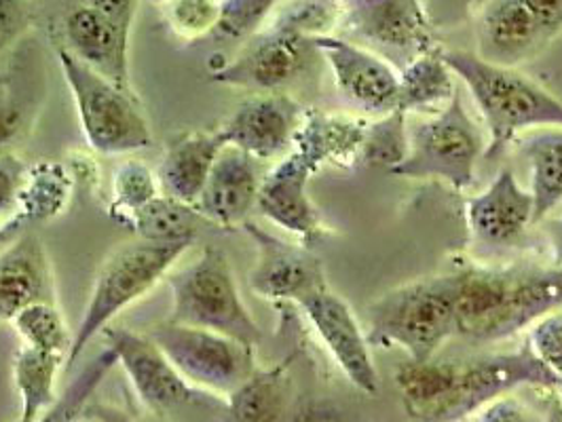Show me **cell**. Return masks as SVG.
Masks as SVG:
<instances>
[{
	"instance_id": "cell-1",
	"label": "cell",
	"mask_w": 562,
	"mask_h": 422,
	"mask_svg": "<svg viewBox=\"0 0 562 422\" xmlns=\"http://www.w3.org/2000/svg\"><path fill=\"white\" fill-rule=\"evenodd\" d=\"M402 403L419 422H457L509 389L561 383L533 353L474 362H408L395 372Z\"/></svg>"
},
{
	"instance_id": "cell-2",
	"label": "cell",
	"mask_w": 562,
	"mask_h": 422,
	"mask_svg": "<svg viewBox=\"0 0 562 422\" xmlns=\"http://www.w3.org/2000/svg\"><path fill=\"white\" fill-rule=\"evenodd\" d=\"M562 305V271L457 275L454 332L502 340Z\"/></svg>"
},
{
	"instance_id": "cell-3",
	"label": "cell",
	"mask_w": 562,
	"mask_h": 422,
	"mask_svg": "<svg viewBox=\"0 0 562 422\" xmlns=\"http://www.w3.org/2000/svg\"><path fill=\"white\" fill-rule=\"evenodd\" d=\"M452 75L468 84L491 134L486 159L497 157L520 132L562 127V102L512 66L468 52H442Z\"/></svg>"
},
{
	"instance_id": "cell-4",
	"label": "cell",
	"mask_w": 562,
	"mask_h": 422,
	"mask_svg": "<svg viewBox=\"0 0 562 422\" xmlns=\"http://www.w3.org/2000/svg\"><path fill=\"white\" fill-rule=\"evenodd\" d=\"M193 241H134L119 246L102 262L89 305L85 309L81 326L72 337V346L66 355L68 367L75 366L83 355L85 346L95 334L104 332L109 323L123 309L140 300L146 292H150L161 277L173 266V262L189 250Z\"/></svg>"
},
{
	"instance_id": "cell-5",
	"label": "cell",
	"mask_w": 562,
	"mask_h": 422,
	"mask_svg": "<svg viewBox=\"0 0 562 422\" xmlns=\"http://www.w3.org/2000/svg\"><path fill=\"white\" fill-rule=\"evenodd\" d=\"M457 277H440L400 287L370 310L366 340L379 346H402L411 362H429L454 334Z\"/></svg>"
},
{
	"instance_id": "cell-6",
	"label": "cell",
	"mask_w": 562,
	"mask_h": 422,
	"mask_svg": "<svg viewBox=\"0 0 562 422\" xmlns=\"http://www.w3.org/2000/svg\"><path fill=\"white\" fill-rule=\"evenodd\" d=\"M169 287L173 296L169 321L212 330L252 349L260 340V328L239 296L223 250L205 248L198 262L169 277Z\"/></svg>"
},
{
	"instance_id": "cell-7",
	"label": "cell",
	"mask_w": 562,
	"mask_h": 422,
	"mask_svg": "<svg viewBox=\"0 0 562 422\" xmlns=\"http://www.w3.org/2000/svg\"><path fill=\"white\" fill-rule=\"evenodd\" d=\"M57 57L72 91L85 138L95 152L127 155L153 144L148 121L132 91L106 81L64 47Z\"/></svg>"
},
{
	"instance_id": "cell-8",
	"label": "cell",
	"mask_w": 562,
	"mask_h": 422,
	"mask_svg": "<svg viewBox=\"0 0 562 422\" xmlns=\"http://www.w3.org/2000/svg\"><path fill=\"white\" fill-rule=\"evenodd\" d=\"M482 148L484 140L479 125L465 113L457 93L440 113L417 125L411 134L406 159L392 173L404 178H438L454 189H468L474 182Z\"/></svg>"
},
{
	"instance_id": "cell-9",
	"label": "cell",
	"mask_w": 562,
	"mask_h": 422,
	"mask_svg": "<svg viewBox=\"0 0 562 422\" xmlns=\"http://www.w3.org/2000/svg\"><path fill=\"white\" fill-rule=\"evenodd\" d=\"M180 376L212 394H235L254 374L252 346L212 330L161 323L148 332Z\"/></svg>"
},
{
	"instance_id": "cell-10",
	"label": "cell",
	"mask_w": 562,
	"mask_h": 422,
	"mask_svg": "<svg viewBox=\"0 0 562 422\" xmlns=\"http://www.w3.org/2000/svg\"><path fill=\"white\" fill-rule=\"evenodd\" d=\"M315 57H322L315 38L269 26L252 36L233 61L212 70L210 81L254 93H281L280 89L296 81Z\"/></svg>"
},
{
	"instance_id": "cell-11",
	"label": "cell",
	"mask_w": 562,
	"mask_h": 422,
	"mask_svg": "<svg viewBox=\"0 0 562 422\" xmlns=\"http://www.w3.org/2000/svg\"><path fill=\"white\" fill-rule=\"evenodd\" d=\"M342 30L385 59H413L436 52L434 28L422 0H383L345 7Z\"/></svg>"
},
{
	"instance_id": "cell-12",
	"label": "cell",
	"mask_w": 562,
	"mask_h": 422,
	"mask_svg": "<svg viewBox=\"0 0 562 422\" xmlns=\"http://www.w3.org/2000/svg\"><path fill=\"white\" fill-rule=\"evenodd\" d=\"M315 47L333 68L338 91L347 102L383 116L397 111L400 72L390 59L333 34L315 38Z\"/></svg>"
},
{
	"instance_id": "cell-13",
	"label": "cell",
	"mask_w": 562,
	"mask_h": 422,
	"mask_svg": "<svg viewBox=\"0 0 562 422\" xmlns=\"http://www.w3.org/2000/svg\"><path fill=\"white\" fill-rule=\"evenodd\" d=\"M104 334L114 360L121 362L136 394L153 412L164 414L198 397L148 334L142 337L125 328H106Z\"/></svg>"
},
{
	"instance_id": "cell-14",
	"label": "cell",
	"mask_w": 562,
	"mask_h": 422,
	"mask_svg": "<svg viewBox=\"0 0 562 422\" xmlns=\"http://www.w3.org/2000/svg\"><path fill=\"white\" fill-rule=\"evenodd\" d=\"M299 305L307 312L313 328L351 385L366 395L379 394V372L351 309L328 289V285L313 292Z\"/></svg>"
},
{
	"instance_id": "cell-15",
	"label": "cell",
	"mask_w": 562,
	"mask_h": 422,
	"mask_svg": "<svg viewBox=\"0 0 562 422\" xmlns=\"http://www.w3.org/2000/svg\"><path fill=\"white\" fill-rule=\"evenodd\" d=\"M244 226L258 246V260L250 273L254 294L269 300L303 303L313 292L326 287L322 262L313 253L281 241L252 223Z\"/></svg>"
},
{
	"instance_id": "cell-16",
	"label": "cell",
	"mask_w": 562,
	"mask_h": 422,
	"mask_svg": "<svg viewBox=\"0 0 562 422\" xmlns=\"http://www.w3.org/2000/svg\"><path fill=\"white\" fill-rule=\"evenodd\" d=\"M301 127V106L285 93H258L244 102L221 127L226 146L248 152L256 161L280 159Z\"/></svg>"
},
{
	"instance_id": "cell-17",
	"label": "cell",
	"mask_w": 562,
	"mask_h": 422,
	"mask_svg": "<svg viewBox=\"0 0 562 422\" xmlns=\"http://www.w3.org/2000/svg\"><path fill=\"white\" fill-rule=\"evenodd\" d=\"M130 34L111 18L85 4H75L64 18L66 52L106 81L130 89Z\"/></svg>"
},
{
	"instance_id": "cell-18",
	"label": "cell",
	"mask_w": 562,
	"mask_h": 422,
	"mask_svg": "<svg viewBox=\"0 0 562 422\" xmlns=\"http://www.w3.org/2000/svg\"><path fill=\"white\" fill-rule=\"evenodd\" d=\"M260 184L258 161L235 146H225L193 207L212 225H246L258 201Z\"/></svg>"
},
{
	"instance_id": "cell-19",
	"label": "cell",
	"mask_w": 562,
	"mask_h": 422,
	"mask_svg": "<svg viewBox=\"0 0 562 422\" xmlns=\"http://www.w3.org/2000/svg\"><path fill=\"white\" fill-rule=\"evenodd\" d=\"M468 223L482 246H514L535 223L533 195L520 189L514 173L504 169L482 195L468 203Z\"/></svg>"
},
{
	"instance_id": "cell-20",
	"label": "cell",
	"mask_w": 562,
	"mask_h": 422,
	"mask_svg": "<svg viewBox=\"0 0 562 422\" xmlns=\"http://www.w3.org/2000/svg\"><path fill=\"white\" fill-rule=\"evenodd\" d=\"M313 171L310 161L294 150L262 180L256 201L271 223L303 239H313L319 232V216L307 195Z\"/></svg>"
},
{
	"instance_id": "cell-21",
	"label": "cell",
	"mask_w": 562,
	"mask_h": 422,
	"mask_svg": "<svg viewBox=\"0 0 562 422\" xmlns=\"http://www.w3.org/2000/svg\"><path fill=\"white\" fill-rule=\"evenodd\" d=\"M34 303H52V264L43 241L24 232L0 253V319L13 321Z\"/></svg>"
},
{
	"instance_id": "cell-22",
	"label": "cell",
	"mask_w": 562,
	"mask_h": 422,
	"mask_svg": "<svg viewBox=\"0 0 562 422\" xmlns=\"http://www.w3.org/2000/svg\"><path fill=\"white\" fill-rule=\"evenodd\" d=\"M225 146L223 129L193 132L171 141L157 171L164 195L195 205Z\"/></svg>"
},
{
	"instance_id": "cell-23",
	"label": "cell",
	"mask_w": 562,
	"mask_h": 422,
	"mask_svg": "<svg viewBox=\"0 0 562 422\" xmlns=\"http://www.w3.org/2000/svg\"><path fill=\"white\" fill-rule=\"evenodd\" d=\"M366 127L368 125L345 116L311 114L294 136L296 152H301L313 169L322 163L349 166L360 159Z\"/></svg>"
},
{
	"instance_id": "cell-24",
	"label": "cell",
	"mask_w": 562,
	"mask_h": 422,
	"mask_svg": "<svg viewBox=\"0 0 562 422\" xmlns=\"http://www.w3.org/2000/svg\"><path fill=\"white\" fill-rule=\"evenodd\" d=\"M64 360V355L32 346L20 349L13 364L15 385L22 397V417L18 422H47L56 403V376Z\"/></svg>"
},
{
	"instance_id": "cell-25",
	"label": "cell",
	"mask_w": 562,
	"mask_h": 422,
	"mask_svg": "<svg viewBox=\"0 0 562 422\" xmlns=\"http://www.w3.org/2000/svg\"><path fill=\"white\" fill-rule=\"evenodd\" d=\"M454 95L457 87L452 83V72L438 49L413 59L400 72L397 111L402 113L447 106Z\"/></svg>"
},
{
	"instance_id": "cell-26",
	"label": "cell",
	"mask_w": 562,
	"mask_h": 422,
	"mask_svg": "<svg viewBox=\"0 0 562 422\" xmlns=\"http://www.w3.org/2000/svg\"><path fill=\"white\" fill-rule=\"evenodd\" d=\"M130 225L136 228L144 241L171 243V241H195L198 223L203 220L193 205L159 195L127 214Z\"/></svg>"
},
{
	"instance_id": "cell-27",
	"label": "cell",
	"mask_w": 562,
	"mask_h": 422,
	"mask_svg": "<svg viewBox=\"0 0 562 422\" xmlns=\"http://www.w3.org/2000/svg\"><path fill=\"white\" fill-rule=\"evenodd\" d=\"M285 408L283 366L254 372L228 395V422H278Z\"/></svg>"
},
{
	"instance_id": "cell-28",
	"label": "cell",
	"mask_w": 562,
	"mask_h": 422,
	"mask_svg": "<svg viewBox=\"0 0 562 422\" xmlns=\"http://www.w3.org/2000/svg\"><path fill=\"white\" fill-rule=\"evenodd\" d=\"M520 148L531 163V195L537 223L562 201V132L535 136L522 141Z\"/></svg>"
},
{
	"instance_id": "cell-29",
	"label": "cell",
	"mask_w": 562,
	"mask_h": 422,
	"mask_svg": "<svg viewBox=\"0 0 562 422\" xmlns=\"http://www.w3.org/2000/svg\"><path fill=\"white\" fill-rule=\"evenodd\" d=\"M342 15V0H281L267 24L307 38H319L330 36V32L340 26Z\"/></svg>"
},
{
	"instance_id": "cell-30",
	"label": "cell",
	"mask_w": 562,
	"mask_h": 422,
	"mask_svg": "<svg viewBox=\"0 0 562 422\" xmlns=\"http://www.w3.org/2000/svg\"><path fill=\"white\" fill-rule=\"evenodd\" d=\"M68 175L56 163H38L26 173L18 207L26 220H43L57 214L68 197ZM15 207V209H18Z\"/></svg>"
},
{
	"instance_id": "cell-31",
	"label": "cell",
	"mask_w": 562,
	"mask_h": 422,
	"mask_svg": "<svg viewBox=\"0 0 562 422\" xmlns=\"http://www.w3.org/2000/svg\"><path fill=\"white\" fill-rule=\"evenodd\" d=\"M281 0H221L218 24L205 38L218 45L246 43L269 22Z\"/></svg>"
},
{
	"instance_id": "cell-32",
	"label": "cell",
	"mask_w": 562,
	"mask_h": 422,
	"mask_svg": "<svg viewBox=\"0 0 562 422\" xmlns=\"http://www.w3.org/2000/svg\"><path fill=\"white\" fill-rule=\"evenodd\" d=\"M11 323L15 326L20 337L24 338L26 346H32L36 351L66 357V353L72 346L64 317L54 307V303H34L22 312H18Z\"/></svg>"
},
{
	"instance_id": "cell-33",
	"label": "cell",
	"mask_w": 562,
	"mask_h": 422,
	"mask_svg": "<svg viewBox=\"0 0 562 422\" xmlns=\"http://www.w3.org/2000/svg\"><path fill=\"white\" fill-rule=\"evenodd\" d=\"M404 118L406 113L394 111L385 114L379 123L366 127L362 152H360V159L366 166L387 168L392 171L406 159L408 146H411V134L406 129Z\"/></svg>"
},
{
	"instance_id": "cell-34",
	"label": "cell",
	"mask_w": 562,
	"mask_h": 422,
	"mask_svg": "<svg viewBox=\"0 0 562 422\" xmlns=\"http://www.w3.org/2000/svg\"><path fill=\"white\" fill-rule=\"evenodd\" d=\"M159 7L171 32L187 43L205 41L221 15V0H164Z\"/></svg>"
},
{
	"instance_id": "cell-35",
	"label": "cell",
	"mask_w": 562,
	"mask_h": 422,
	"mask_svg": "<svg viewBox=\"0 0 562 422\" xmlns=\"http://www.w3.org/2000/svg\"><path fill=\"white\" fill-rule=\"evenodd\" d=\"M113 195L116 212L127 216L159 197V180L140 161H125L114 171Z\"/></svg>"
},
{
	"instance_id": "cell-36",
	"label": "cell",
	"mask_w": 562,
	"mask_h": 422,
	"mask_svg": "<svg viewBox=\"0 0 562 422\" xmlns=\"http://www.w3.org/2000/svg\"><path fill=\"white\" fill-rule=\"evenodd\" d=\"M531 353L562 383V312L543 317L531 334Z\"/></svg>"
},
{
	"instance_id": "cell-37",
	"label": "cell",
	"mask_w": 562,
	"mask_h": 422,
	"mask_svg": "<svg viewBox=\"0 0 562 422\" xmlns=\"http://www.w3.org/2000/svg\"><path fill=\"white\" fill-rule=\"evenodd\" d=\"M26 173L29 171L18 157L0 152V216L15 212Z\"/></svg>"
},
{
	"instance_id": "cell-38",
	"label": "cell",
	"mask_w": 562,
	"mask_h": 422,
	"mask_svg": "<svg viewBox=\"0 0 562 422\" xmlns=\"http://www.w3.org/2000/svg\"><path fill=\"white\" fill-rule=\"evenodd\" d=\"M26 0H0V54L29 28Z\"/></svg>"
},
{
	"instance_id": "cell-39",
	"label": "cell",
	"mask_w": 562,
	"mask_h": 422,
	"mask_svg": "<svg viewBox=\"0 0 562 422\" xmlns=\"http://www.w3.org/2000/svg\"><path fill=\"white\" fill-rule=\"evenodd\" d=\"M520 4L531 13L539 28L554 41L562 32V0H520Z\"/></svg>"
},
{
	"instance_id": "cell-40",
	"label": "cell",
	"mask_w": 562,
	"mask_h": 422,
	"mask_svg": "<svg viewBox=\"0 0 562 422\" xmlns=\"http://www.w3.org/2000/svg\"><path fill=\"white\" fill-rule=\"evenodd\" d=\"M79 4H85L89 9L100 11L102 15L111 18L116 24H121L123 28L132 30L134 18H136V9L140 0H77Z\"/></svg>"
},
{
	"instance_id": "cell-41",
	"label": "cell",
	"mask_w": 562,
	"mask_h": 422,
	"mask_svg": "<svg viewBox=\"0 0 562 422\" xmlns=\"http://www.w3.org/2000/svg\"><path fill=\"white\" fill-rule=\"evenodd\" d=\"M24 132V113L13 102H0V152L20 140Z\"/></svg>"
},
{
	"instance_id": "cell-42",
	"label": "cell",
	"mask_w": 562,
	"mask_h": 422,
	"mask_svg": "<svg viewBox=\"0 0 562 422\" xmlns=\"http://www.w3.org/2000/svg\"><path fill=\"white\" fill-rule=\"evenodd\" d=\"M292 422H349L345 414L328 401H307L294 412Z\"/></svg>"
},
{
	"instance_id": "cell-43",
	"label": "cell",
	"mask_w": 562,
	"mask_h": 422,
	"mask_svg": "<svg viewBox=\"0 0 562 422\" xmlns=\"http://www.w3.org/2000/svg\"><path fill=\"white\" fill-rule=\"evenodd\" d=\"M383 0H345V7H366V4H376Z\"/></svg>"
},
{
	"instance_id": "cell-44",
	"label": "cell",
	"mask_w": 562,
	"mask_h": 422,
	"mask_svg": "<svg viewBox=\"0 0 562 422\" xmlns=\"http://www.w3.org/2000/svg\"><path fill=\"white\" fill-rule=\"evenodd\" d=\"M150 2H155V4H159V2H164V0H150Z\"/></svg>"
},
{
	"instance_id": "cell-45",
	"label": "cell",
	"mask_w": 562,
	"mask_h": 422,
	"mask_svg": "<svg viewBox=\"0 0 562 422\" xmlns=\"http://www.w3.org/2000/svg\"><path fill=\"white\" fill-rule=\"evenodd\" d=\"M474 2H476V4H482V2H484V0H474Z\"/></svg>"
},
{
	"instance_id": "cell-46",
	"label": "cell",
	"mask_w": 562,
	"mask_h": 422,
	"mask_svg": "<svg viewBox=\"0 0 562 422\" xmlns=\"http://www.w3.org/2000/svg\"><path fill=\"white\" fill-rule=\"evenodd\" d=\"M342 2H345V0H342Z\"/></svg>"
}]
</instances>
